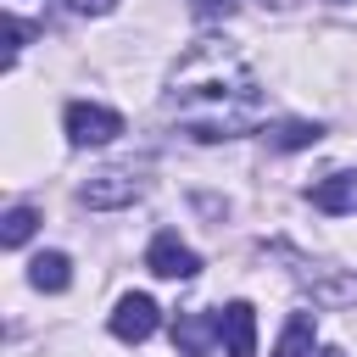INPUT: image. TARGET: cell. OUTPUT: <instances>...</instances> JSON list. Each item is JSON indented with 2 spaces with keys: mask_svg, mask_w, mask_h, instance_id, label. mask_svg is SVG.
Segmentation results:
<instances>
[{
  "mask_svg": "<svg viewBox=\"0 0 357 357\" xmlns=\"http://www.w3.org/2000/svg\"><path fill=\"white\" fill-rule=\"evenodd\" d=\"M167 112L201 145L240 139V134H251L262 123V84H257L251 61L229 39H195L184 50V61L173 67Z\"/></svg>",
  "mask_w": 357,
  "mask_h": 357,
  "instance_id": "1",
  "label": "cell"
},
{
  "mask_svg": "<svg viewBox=\"0 0 357 357\" xmlns=\"http://www.w3.org/2000/svg\"><path fill=\"white\" fill-rule=\"evenodd\" d=\"M61 128H67V139H73V145H112V139L123 134V117H117L112 106L73 100V106L61 112Z\"/></svg>",
  "mask_w": 357,
  "mask_h": 357,
  "instance_id": "2",
  "label": "cell"
},
{
  "mask_svg": "<svg viewBox=\"0 0 357 357\" xmlns=\"http://www.w3.org/2000/svg\"><path fill=\"white\" fill-rule=\"evenodd\" d=\"M139 195H145V178H139L134 167H106V173H95V178L84 184V206H95V212L128 206V201H139Z\"/></svg>",
  "mask_w": 357,
  "mask_h": 357,
  "instance_id": "3",
  "label": "cell"
},
{
  "mask_svg": "<svg viewBox=\"0 0 357 357\" xmlns=\"http://www.w3.org/2000/svg\"><path fill=\"white\" fill-rule=\"evenodd\" d=\"M145 268H151L156 279H195V273H201V257H195V251L167 229V234H156V240H151Z\"/></svg>",
  "mask_w": 357,
  "mask_h": 357,
  "instance_id": "4",
  "label": "cell"
},
{
  "mask_svg": "<svg viewBox=\"0 0 357 357\" xmlns=\"http://www.w3.org/2000/svg\"><path fill=\"white\" fill-rule=\"evenodd\" d=\"M156 324H162V307H156L151 296H139V290H134V296H123V301H117V312H112V335H117V340H134V346H139V340H151V335H156Z\"/></svg>",
  "mask_w": 357,
  "mask_h": 357,
  "instance_id": "5",
  "label": "cell"
},
{
  "mask_svg": "<svg viewBox=\"0 0 357 357\" xmlns=\"http://www.w3.org/2000/svg\"><path fill=\"white\" fill-rule=\"evenodd\" d=\"M218 340H223L229 357H257V312H251V301H229L218 312Z\"/></svg>",
  "mask_w": 357,
  "mask_h": 357,
  "instance_id": "6",
  "label": "cell"
},
{
  "mask_svg": "<svg viewBox=\"0 0 357 357\" xmlns=\"http://www.w3.org/2000/svg\"><path fill=\"white\" fill-rule=\"evenodd\" d=\"M212 335H218V318H206V312H178V324H173V346L184 357H206Z\"/></svg>",
  "mask_w": 357,
  "mask_h": 357,
  "instance_id": "7",
  "label": "cell"
},
{
  "mask_svg": "<svg viewBox=\"0 0 357 357\" xmlns=\"http://www.w3.org/2000/svg\"><path fill=\"white\" fill-rule=\"evenodd\" d=\"M351 201H357V178L351 173H329L324 184H312V206L318 212H335L340 218V212H351Z\"/></svg>",
  "mask_w": 357,
  "mask_h": 357,
  "instance_id": "8",
  "label": "cell"
},
{
  "mask_svg": "<svg viewBox=\"0 0 357 357\" xmlns=\"http://www.w3.org/2000/svg\"><path fill=\"white\" fill-rule=\"evenodd\" d=\"M28 279H33V290H67L73 284V262L61 251H39L28 262Z\"/></svg>",
  "mask_w": 357,
  "mask_h": 357,
  "instance_id": "9",
  "label": "cell"
},
{
  "mask_svg": "<svg viewBox=\"0 0 357 357\" xmlns=\"http://www.w3.org/2000/svg\"><path fill=\"white\" fill-rule=\"evenodd\" d=\"M312 301L318 307H357V273H324V279H312Z\"/></svg>",
  "mask_w": 357,
  "mask_h": 357,
  "instance_id": "10",
  "label": "cell"
},
{
  "mask_svg": "<svg viewBox=\"0 0 357 357\" xmlns=\"http://www.w3.org/2000/svg\"><path fill=\"white\" fill-rule=\"evenodd\" d=\"M273 357H312V312H290V324H284Z\"/></svg>",
  "mask_w": 357,
  "mask_h": 357,
  "instance_id": "11",
  "label": "cell"
},
{
  "mask_svg": "<svg viewBox=\"0 0 357 357\" xmlns=\"http://www.w3.org/2000/svg\"><path fill=\"white\" fill-rule=\"evenodd\" d=\"M33 223H39V212H33V206H11V212L0 218V240H6L11 251H17V245H28Z\"/></svg>",
  "mask_w": 357,
  "mask_h": 357,
  "instance_id": "12",
  "label": "cell"
},
{
  "mask_svg": "<svg viewBox=\"0 0 357 357\" xmlns=\"http://www.w3.org/2000/svg\"><path fill=\"white\" fill-rule=\"evenodd\" d=\"M318 139H324V123H279L273 128L279 151H301V145H318Z\"/></svg>",
  "mask_w": 357,
  "mask_h": 357,
  "instance_id": "13",
  "label": "cell"
},
{
  "mask_svg": "<svg viewBox=\"0 0 357 357\" xmlns=\"http://www.w3.org/2000/svg\"><path fill=\"white\" fill-rule=\"evenodd\" d=\"M190 11L212 22V17H229V11H234V0H190Z\"/></svg>",
  "mask_w": 357,
  "mask_h": 357,
  "instance_id": "14",
  "label": "cell"
},
{
  "mask_svg": "<svg viewBox=\"0 0 357 357\" xmlns=\"http://www.w3.org/2000/svg\"><path fill=\"white\" fill-rule=\"evenodd\" d=\"M67 6H73L78 17H100V11H112L117 0H67Z\"/></svg>",
  "mask_w": 357,
  "mask_h": 357,
  "instance_id": "15",
  "label": "cell"
},
{
  "mask_svg": "<svg viewBox=\"0 0 357 357\" xmlns=\"http://www.w3.org/2000/svg\"><path fill=\"white\" fill-rule=\"evenodd\" d=\"M257 6H273V11H284V6H296V0H257Z\"/></svg>",
  "mask_w": 357,
  "mask_h": 357,
  "instance_id": "16",
  "label": "cell"
},
{
  "mask_svg": "<svg viewBox=\"0 0 357 357\" xmlns=\"http://www.w3.org/2000/svg\"><path fill=\"white\" fill-rule=\"evenodd\" d=\"M318 357H346V351H340V346H329V351H318Z\"/></svg>",
  "mask_w": 357,
  "mask_h": 357,
  "instance_id": "17",
  "label": "cell"
}]
</instances>
